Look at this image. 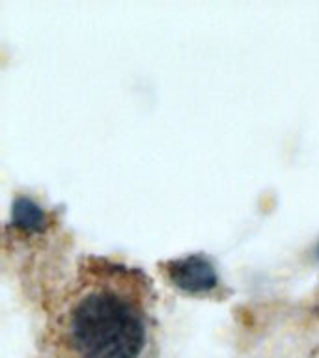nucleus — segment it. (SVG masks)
I'll use <instances>...</instances> for the list:
<instances>
[{
    "label": "nucleus",
    "instance_id": "f257e3e1",
    "mask_svg": "<svg viewBox=\"0 0 319 358\" xmlns=\"http://www.w3.org/2000/svg\"><path fill=\"white\" fill-rule=\"evenodd\" d=\"M155 299L142 268L84 256L50 299V330L73 358H150Z\"/></svg>",
    "mask_w": 319,
    "mask_h": 358
},
{
    "label": "nucleus",
    "instance_id": "7ed1b4c3",
    "mask_svg": "<svg viewBox=\"0 0 319 358\" xmlns=\"http://www.w3.org/2000/svg\"><path fill=\"white\" fill-rule=\"evenodd\" d=\"M13 226L24 235L41 234L49 226V217L34 201L19 198L13 206Z\"/></svg>",
    "mask_w": 319,
    "mask_h": 358
},
{
    "label": "nucleus",
    "instance_id": "f03ea898",
    "mask_svg": "<svg viewBox=\"0 0 319 358\" xmlns=\"http://www.w3.org/2000/svg\"><path fill=\"white\" fill-rule=\"evenodd\" d=\"M162 273L170 284L190 295H213L218 289V276L213 263L201 254L162 263Z\"/></svg>",
    "mask_w": 319,
    "mask_h": 358
}]
</instances>
